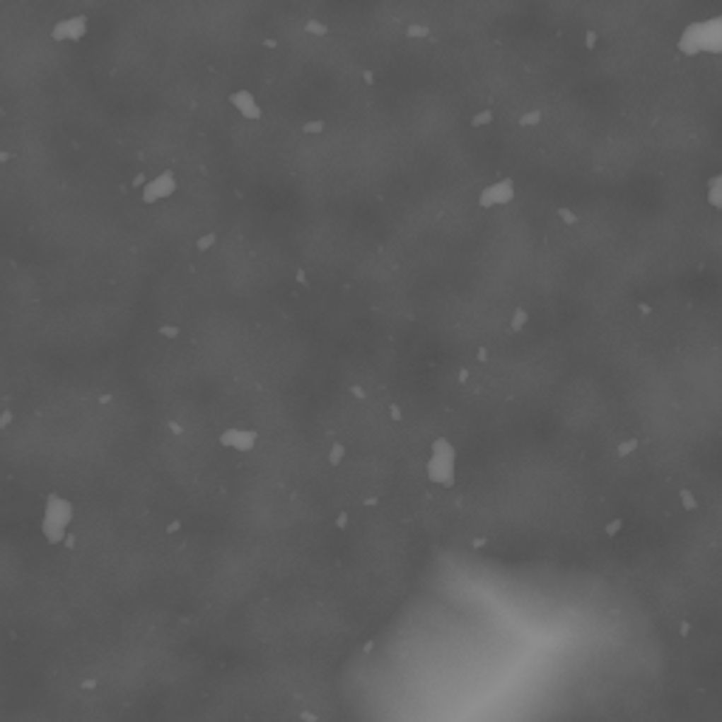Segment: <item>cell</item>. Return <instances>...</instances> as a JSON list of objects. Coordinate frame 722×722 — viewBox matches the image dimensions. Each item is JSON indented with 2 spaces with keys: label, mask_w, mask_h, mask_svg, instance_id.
I'll use <instances>...</instances> for the list:
<instances>
[{
  "label": "cell",
  "mask_w": 722,
  "mask_h": 722,
  "mask_svg": "<svg viewBox=\"0 0 722 722\" xmlns=\"http://www.w3.org/2000/svg\"><path fill=\"white\" fill-rule=\"evenodd\" d=\"M215 243H218V235H215V232H209V235H204L201 240L195 243V248H198V251H206V248H212Z\"/></svg>",
  "instance_id": "10"
},
{
  "label": "cell",
  "mask_w": 722,
  "mask_h": 722,
  "mask_svg": "<svg viewBox=\"0 0 722 722\" xmlns=\"http://www.w3.org/2000/svg\"><path fill=\"white\" fill-rule=\"evenodd\" d=\"M8 158H11V156H8V153H3V150H0V164H6V161H8Z\"/></svg>",
  "instance_id": "16"
},
{
  "label": "cell",
  "mask_w": 722,
  "mask_h": 722,
  "mask_svg": "<svg viewBox=\"0 0 722 722\" xmlns=\"http://www.w3.org/2000/svg\"><path fill=\"white\" fill-rule=\"evenodd\" d=\"M260 435L254 429H243V426H235V429H226L221 435V446L232 449V452H251L257 446Z\"/></svg>",
  "instance_id": "5"
},
{
  "label": "cell",
  "mask_w": 722,
  "mask_h": 722,
  "mask_svg": "<svg viewBox=\"0 0 722 722\" xmlns=\"http://www.w3.org/2000/svg\"><path fill=\"white\" fill-rule=\"evenodd\" d=\"M11 424V409H3V415H0V429H6Z\"/></svg>",
  "instance_id": "14"
},
{
  "label": "cell",
  "mask_w": 722,
  "mask_h": 722,
  "mask_svg": "<svg viewBox=\"0 0 722 722\" xmlns=\"http://www.w3.org/2000/svg\"><path fill=\"white\" fill-rule=\"evenodd\" d=\"M308 31H313V34H319V37H322V34H327V28H325L322 23H308Z\"/></svg>",
  "instance_id": "13"
},
{
  "label": "cell",
  "mask_w": 722,
  "mask_h": 722,
  "mask_svg": "<svg viewBox=\"0 0 722 722\" xmlns=\"http://www.w3.org/2000/svg\"><path fill=\"white\" fill-rule=\"evenodd\" d=\"M229 99H232V105L238 107V113H240L243 119H260L262 116V107H260V102L254 99L251 91H235Z\"/></svg>",
  "instance_id": "7"
},
{
  "label": "cell",
  "mask_w": 722,
  "mask_h": 722,
  "mask_svg": "<svg viewBox=\"0 0 722 722\" xmlns=\"http://www.w3.org/2000/svg\"><path fill=\"white\" fill-rule=\"evenodd\" d=\"M513 198V184L511 181H496V184H491V187H485L480 195V206H502V204H508Z\"/></svg>",
  "instance_id": "6"
},
{
  "label": "cell",
  "mask_w": 722,
  "mask_h": 722,
  "mask_svg": "<svg viewBox=\"0 0 722 722\" xmlns=\"http://www.w3.org/2000/svg\"><path fill=\"white\" fill-rule=\"evenodd\" d=\"M85 31H88V17H85V14H74V17L59 20V23L54 25L51 37H54L57 42H76V40L85 37Z\"/></svg>",
  "instance_id": "4"
},
{
  "label": "cell",
  "mask_w": 722,
  "mask_h": 722,
  "mask_svg": "<svg viewBox=\"0 0 722 722\" xmlns=\"http://www.w3.org/2000/svg\"><path fill=\"white\" fill-rule=\"evenodd\" d=\"M347 458V452H344V446L342 443H333L330 446V452H327V463L330 466H342V460Z\"/></svg>",
  "instance_id": "9"
},
{
  "label": "cell",
  "mask_w": 722,
  "mask_h": 722,
  "mask_svg": "<svg viewBox=\"0 0 722 722\" xmlns=\"http://www.w3.org/2000/svg\"><path fill=\"white\" fill-rule=\"evenodd\" d=\"M709 204L714 209H722V175L709 181Z\"/></svg>",
  "instance_id": "8"
},
{
  "label": "cell",
  "mask_w": 722,
  "mask_h": 722,
  "mask_svg": "<svg viewBox=\"0 0 722 722\" xmlns=\"http://www.w3.org/2000/svg\"><path fill=\"white\" fill-rule=\"evenodd\" d=\"M175 190H178L175 175H173V173H161V175L150 178V181L141 187V198H144V204H161V201L173 198Z\"/></svg>",
  "instance_id": "3"
},
{
  "label": "cell",
  "mask_w": 722,
  "mask_h": 722,
  "mask_svg": "<svg viewBox=\"0 0 722 722\" xmlns=\"http://www.w3.org/2000/svg\"><path fill=\"white\" fill-rule=\"evenodd\" d=\"M161 336H167V339H178V336H181V330H178L175 325H164V327H161Z\"/></svg>",
  "instance_id": "12"
},
{
  "label": "cell",
  "mask_w": 722,
  "mask_h": 722,
  "mask_svg": "<svg viewBox=\"0 0 722 722\" xmlns=\"http://www.w3.org/2000/svg\"><path fill=\"white\" fill-rule=\"evenodd\" d=\"M170 432H173V435H181L184 429H181V424H175V421H173V424H170Z\"/></svg>",
  "instance_id": "15"
},
{
  "label": "cell",
  "mask_w": 722,
  "mask_h": 722,
  "mask_svg": "<svg viewBox=\"0 0 722 722\" xmlns=\"http://www.w3.org/2000/svg\"><path fill=\"white\" fill-rule=\"evenodd\" d=\"M455 469H458V452L446 438H438L432 443L429 460H426V477L435 485L452 488L455 485Z\"/></svg>",
  "instance_id": "2"
},
{
  "label": "cell",
  "mask_w": 722,
  "mask_h": 722,
  "mask_svg": "<svg viewBox=\"0 0 722 722\" xmlns=\"http://www.w3.org/2000/svg\"><path fill=\"white\" fill-rule=\"evenodd\" d=\"M302 133H305V136H316V133H325V122H308V124L302 127Z\"/></svg>",
  "instance_id": "11"
},
{
  "label": "cell",
  "mask_w": 722,
  "mask_h": 722,
  "mask_svg": "<svg viewBox=\"0 0 722 722\" xmlns=\"http://www.w3.org/2000/svg\"><path fill=\"white\" fill-rule=\"evenodd\" d=\"M71 519H74V502L68 496L48 494L45 496V508H42V522H40L45 542L48 545H62L65 536H68Z\"/></svg>",
  "instance_id": "1"
}]
</instances>
